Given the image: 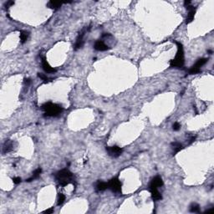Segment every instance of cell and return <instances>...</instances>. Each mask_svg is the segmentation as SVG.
Returning a JSON list of instances; mask_svg holds the SVG:
<instances>
[{"label": "cell", "mask_w": 214, "mask_h": 214, "mask_svg": "<svg viewBox=\"0 0 214 214\" xmlns=\"http://www.w3.org/2000/svg\"><path fill=\"white\" fill-rule=\"evenodd\" d=\"M54 177L58 183H59V185L62 187H66L70 183L74 184L75 182L73 173L66 168L57 172L54 174Z\"/></svg>", "instance_id": "cell-1"}, {"label": "cell", "mask_w": 214, "mask_h": 214, "mask_svg": "<svg viewBox=\"0 0 214 214\" xmlns=\"http://www.w3.org/2000/svg\"><path fill=\"white\" fill-rule=\"evenodd\" d=\"M41 109L44 111L46 116L55 117L59 115L63 112V107L60 104H55L53 102H46L41 106Z\"/></svg>", "instance_id": "cell-2"}, {"label": "cell", "mask_w": 214, "mask_h": 214, "mask_svg": "<svg viewBox=\"0 0 214 214\" xmlns=\"http://www.w3.org/2000/svg\"><path fill=\"white\" fill-rule=\"evenodd\" d=\"M177 46V52L176 57L170 61V66L172 68H183L184 65V49L180 42H176Z\"/></svg>", "instance_id": "cell-3"}, {"label": "cell", "mask_w": 214, "mask_h": 214, "mask_svg": "<svg viewBox=\"0 0 214 214\" xmlns=\"http://www.w3.org/2000/svg\"><path fill=\"white\" fill-rule=\"evenodd\" d=\"M108 188L115 193H121V183L117 177L112 178L108 183Z\"/></svg>", "instance_id": "cell-4"}, {"label": "cell", "mask_w": 214, "mask_h": 214, "mask_svg": "<svg viewBox=\"0 0 214 214\" xmlns=\"http://www.w3.org/2000/svg\"><path fill=\"white\" fill-rule=\"evenodd\" d=\"M208 59H205V58L199 59L195 63V64H193V65L192 66V68L189 69V71H188L189 74H196L200 73L201 68L206 63L208 62Z\"/></svg>", "instance_id": "cell-5"}, {"label": "cell", "mask_w": 214, "mask_h": 214, "mask_svg": "<svg viewBox=\"0 0 214 214\" xmlns=\"http://www.w3.org/2000/svg\"><path fill=\"white\" fill-rule=\"evenodd\" d=\"M106 152H107L109 156L114 157V158H116V157H120V155L122 154V149L118 146H107L106 147Z\"/></svg>", "instance_id": "cell-6"}, {"label": "cell", "mask_w": 214, "mask_h": 214, "mask_svg": "<svg viewBox=\"0 0 214 214\" xmlns=\"http://www.w3.org/2000/svg\"><path fill=\"white\" fill-rule=\"evenodd\" d=\"M162 186H163V181H162V177L159 176H157L152 180L148 189H158V188L162 187Z\"/></svg>", "instance_id": "cell-7"}, {"label": "cell", "mask_w": 214, "mask_h": 214, "mask_svg": "<svg viewBox=\"0 0 214 214\" xmlns=\"http://www.w3.org/2000/svg\"><path fill=\"white\" fill-rule=\"evenodd\" d=\"M41 63H42V67H43V69H44V70L46 73L50 74V73H54V72H56V69L50 66V64L48 63V61L46 60L45 57H42Z\"/></svg>", "instance_id": "cell-8"}, {"label": "cell", "mask_w": 214, "mask_h": 214, "mask_svg": "<svg viewBox=\"0 0 214 214\" xmlns=\"http://www.w3.org/2000/svg\"><path fill=\"white\" fill-rule=\"evenodd\" d=\"M94 49L97 50V51H106V50H108V49H110L107 44H105L104 42L102 40H100V39L95 41L94 44Z\"/></svg>", "instance_id": "cell-9"}, {"label": "cell", "mask_w": 214, "mask_h": 214, "mask_svg": "<svg viewBox=\"0 0 214 214\" xmlns=\"http://www.w3.org/2000/svg\"><path fill=\"white\" fill-rule=\"evenodd\" d=\"M84 36V31L80 32L79 34L78 35V37H77V39H76L75 44H74V50H77L83 47Z\"/></svg>", "instance_id": "cell-10"}, {"label": "cell", "mask_w": 214, "mask_h": 214, "mask_svg": "<svg viewBox=\"0 0 214 214\" xmlns=\"http://www.w3.org/2000/svg\"><path fill=\"white\" fill-rule=\"evenodd\" d=\"M187 9L189 10L188 13V17H187V21L186 23L187 24H190L191 22H193L194 19V17H195V14H196V8H194L193 6L190 5L187 7Z\"/></svg>", "instance_id": "cell-11"}, {"label": "cell", "mask_w": 214, "mask_h": 214, "mask_svg": "<svg viewBox=\"0 0 214 214\" xmlns=\"http://www.w3.org/2000/svg\"><path fill=\"white\" fill-rule=\"evenodd\" d=\"M13 149H14V144H13V142L11 141H9V140H7V141L4 142V146H3V153H4V154L8 153V152H11Z\"/></svg>", "instance_id": "cell-12"}, {"label": "cell", "mask_w": 214, "mask_h": 214, "mask_svg": "<svg viewBox=\"0 0 214 214\" xmlns=\"http://www.w3.org/2000/svg\"><path fill=\"white\" fill-rule=\"evenodd\" d=\"M108 188V184L107 183H104V182H100L99 181L95 185V191L100 193V192H104V190H106Z\"/></svg>", "instance_id": "cell-13"}, {"label": "cell", "mask_w": 214, "mask_h": 214, "mask_svg": "<svg viewBox=\"0 0 214 214\" xmlns=\"http://www.w3.org/2000/svg\"><path fill=\"white\" fill-rule=\"evenodd\" d=\"M150 193L152 194V198L154 201H159V200H162V195L160 194L158 189H149Z\"/></svg>", "instance_id": "cell-14"}, {"label": "cell", "mask_w": 214, "mask_h": 214, "mask_svg": "<svg viewBox=\"0 0 214 214\" xmlns=\"http://www.w3.org/2000/svg\"><path fill=\"white\" fill-rule=\"evenodd\" d=\"M42 172V169L39 167V168H37L36 170L33 172V175H32V177L30 178H29V179H26V182L28 183H29V182H32V181H34V180H35L37 178L39 177V176H40V174Z\"/></svg>", "instance_id": "cell-15"}, {"label": "cell", "mask_w": 214, "mask_h": 214, "mask_svg": "<svg viewBox=\"0 0 214 214\" xmlns=\"http://www.w3.org/2000/svg\"><path fill=\"white\" fill-rule=\"evenodd\" d=\"M62 5L61 2H54V1H49L48 3V7L52 9H58Z\"/></svg>", "instance_id": "cell-16"}, {"label": "cell", "mask_w": 214, "mask_h": 214, "mask_svg": "<svg viewBox=\"0 0 214 214\" xmlns=\"http://www.w3.org/2000/svg\"><path fill=\"white\" fill-rule=\"evenodd\" d=\"M172 146L174 151H175V153L179 152L181 150H183V145H182L181 143H179V142H177V141H176V142H172Z\"/></svg>", "instance_id": "cell-17"}, {"label": "cell", "mask_w": 214, "mask_h": 214, "mask_svg": "<svg viewBox=\"0 0 214 214\" xmlns=\"http://www.w3.org/2000/svg\"><path fill=\"white\" fill-rule=\"evenodd\" d=\"M29 33L26 31H21L20 32V42L22 44H24L27 41L28 38H29Z\"/></svg>", "instance_id": "cell-18"}, {"label": "cell", "mask_w": 214, "mask_h": 214, "mask_svg": "<svg viewBox=\"0 0 214 214\" xmlns=\"http://www.w3.org/2000/svg\"><path fill=\"white\" fill-rule=\"evenodd\" d=\"M190 212L191 213H197L200 212V207L198 203H192L190 206Z\"/></svg>", "instance_id": "cell-19"}, {"label": "cell", "mask_w": 214, "mask_h": 214, "mask_svg": "<svg viewBox=\"0 0 214 214\" xmlns=\"http://www.w3.org/2000/svg\"><path fill=\"white\" fill-rule=\"evenodd\" d=\"M65 201V196L64 195L63 193H59L58 195V202H57V205L58 206H60L62 205Z\"/></svg>", "instance_id": "cell-20"}, {"label": "cell", "mask_w": 214, "mask_h": 214, "mask_svg": "<svg viewBox=\"0 0 214 214\" xmlns=\"http://www.w3.org/2000/svg\"><path fill=\"white\" fill-rule=\"evenodd\" d=\"M38 76L39 77V78L41 79L42 80H44V82H49V79L48 78L46 75H44V74H40L39 73L38 74Z\"/></svg>", "instance_id": "cell-21"}, {"label": "cell", "mask_w": 214, "mask_h": 214, "mask_svg": "<svg viewBox=\"0 0 214 214\" xmlns=\"http://www.w3.org/2000/svg\"><path fill=\"white\" fill-rule=\"evenodd\" d=\"M172 127H173V130H174V131H178V130L181 128V125H180V124H179L178 122H175V123L173 124Z\"/></svg>", "instance_id": "cell-22"}, {"label": "cell", "mask_w": 214, "mask_h": 214, "mask_svg": "<svg viewBox=\"0 0 214 214\" xmlns=\"http://www.w3.org/2000/svg\"><path fill=\"white\" fill-rule=\"evenodd\" d=\"M13 182L14 184H19V183H21V178L20 177H14L13 178Z\"/></svg>", "instance_id": "cell-23"}, {"label": "cell", "mask_w": 214, "mask_h": 214, "mask_svg": "<svg viewBox=\"0 0 214 214\" xmlns=\"http://www.w3.org/2000/svg\"><path fill=\"white\" fill-rule=\"evenodd\" d=\"M14 2H13V1H8V2L5 4V6L6 8L8 9V8H9L11 5H14Z\"/></svg>", "instance_id": "cell-24"}, {"label": "cell", "mask_w": 214, "mask_h": 214, "mask_svg": "<svg viewBox=\"0 0 214 214\" xmlns=\"http://www.w3.org/2000/svg\"><path fill=\"white\" fill-rule=\"evenodd\" d=\"M43 213H54V209H53V208L48 209V210H45V211H44Z\"/></svg>", "instance_id": "cell-25"}, {"label": "cell", "mask_w": 214, "mask_h": 214, "mask_svg": "<svg viewBox=\"0 0 214 214\" xmlns=\"http://www.w3.org/2000/svg\"><path fill=\"white\" fill-rule=\"evenodd\" d=\"M191 1H189V0H186L185 2H184V5H185V7L187 8V7H188V6H190L191 5Z\"/></svg>", "instance_id": "cell-26"}]
</instances>
